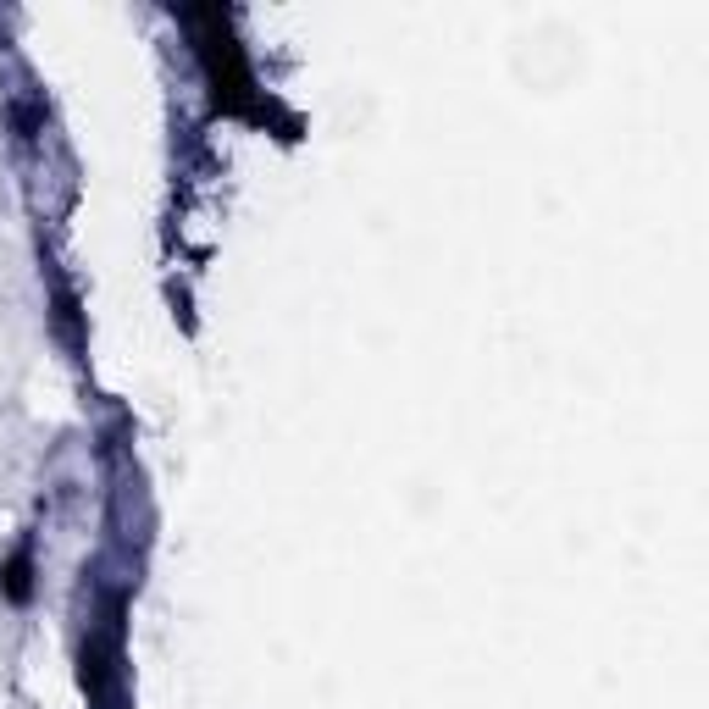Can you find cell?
<instances>
[{"mask_svg": "<svg viewBox=\"0 0 709 709\" xmlns=\"http://www.w3.org/2000/svg\"><path fill=\"white\" fill-rule=\"evenodd\" d=\"M189 23L200 28V56L205 73H211V89L228 111H244V95H250V67H244L239 45L228 34V17L222 12H189Z\"/></svg>", "mask_w": 709, "mask_h": 709, "instance_id": "1", "label": "cell"}]
</instances>
